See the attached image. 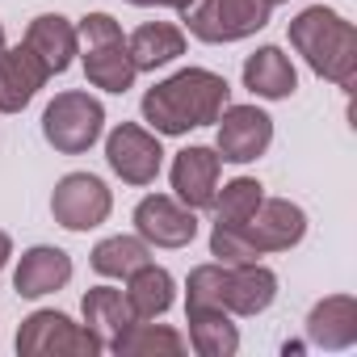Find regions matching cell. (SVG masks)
<instances>
[{
  "label": "cell",
  "mask_w": 357,
  "mask_h": 357,
  "mask_svg": "<svg viewBox=\"0 0 357 357\" xmlns=\"http://www.w3.org/2000/svg\"><path fill=\"white\" fill-rule=\"evenodd\" d=\"M22 43L43 59V68H47L51 76H63V72L72 68V59L80 55L76 26H72L63 13H43V17H34Z\"/></svg>",
  "instance_id": "2e32d148"
},
{
  "label": "cell",
  "mask_w": 357,
  "mask_h": 357,
  "mask_svg": "<svg viewBox=\"0 0 357 357\" xmlns=\"http://www.w3.org/2000/svg\"><path fill=\"white\" fill-rule=\"evenodd\" d=\"M76 38H80V63H84V76H89L93 89L118 93V97L126 89H135L139 68L130 63L122 26L109 13H84L80 26H76Z\"/></svg>",
  "instance_id": "3957f363"
},
{
  "label": "cell",
  "mask_w": 357,
  "mask_h": 357,
  "mask_svg": "<svg viewBox=\"0 0 357 357\" xmlns=\"http://www.w3.org/2000/svg\"><path fill=\"white\" fill-rule=\"evenodd\" d=\"M0 51H5V26H0Z\"/></svg>",
  "instance_id": "4dcf8cb0"
},
{
  "label": "cell",
  "mask_w": 357,
  "mask_h": 357,
  "mask_svg": "<svg viewBox=\"0 0 357 357\" xmlns=\"http://www.w3.org/2000/svg\"><path fill=\"white\" fill-rule=\"evenodd\" d=\"M261 198H265V185L257 176H236V181H227L211 202L215 223H248L252 211L261 206Z\"/></svg>",
  "instance_id": "d4e9b609"
},
{
  "label": "cell",
  "mask_w": 357,
  "mask_h": 357,
  "mask_svg": "<svg viewBox=\"0 0 357 357\" xmlns=\"http://www.w3.org/2000/svg\"><path fill=\"white\" fill-rule=\"evenodd\" d=\"M307 340L315 349H349L357 344V298L353 294H328L307 315Z\"/></svg>",
  "instance_id": "ac0fdd59"
},
{
  "label": "cell",
  "mask_w": 357,
  "mask_h": 357,
  "mask_svg": "<svg viewBox=\"0 0 357 357\" xmlns=\"http://www.w3.org/2000/svg\"><path fill=\"white\" fill-rule=\"evenodd\" d=\"M223 286H227V265L206 261V265L190 269V282H185V311L223 307ZM223 311H227V307H223Z\"/></svg>",
  "instance_id": "484cf974"
},
{
  "label": "cell",
  "mask_w": 357,
  "mask_h": 357,
  "mask_svg": "<svg viewBox=\"0 0 357 357\" xmlns=\"http://www.w3.org/2000/svg\"><path fill=\"white\" fill-rule=\"evenodd\" d=\"M172 198L190 206V211H211L215 194H219V176H223V160L215 147H185L172 155Z\"/></svg>",
  "instance_id": "7c38bea8"
},
{
  "label": "cell",
  "mask_w": 357,
  "mask_h": 357,
  "mask_svg": "<svg viewBox=\"0 0 357 357\" xmlns=\"http://www.w3.org/2000/svg\"><path fill=\"white\" fill-rule=\"evenodd\" d=\"M126 51H130V63H135L139 72L168 68L172 59L185 55V30L172 26V22H143V26L126 38Z\"/></svg>",
  "instance_id": "ffe728a7"
},
{
  "label": "cell",
  "mask_w": 357,
  "mask_h": 357,
  "mask_svg": "<svg viewBox=\"0 0 357 357\" xmlns=\"http://www.w3.org/2000/svg\"><path fill=\"white\" fill-rule=\"evenodd\" d=\"M155 5H160V9H176V13H185L194 0H155Z\"/></svg>",
  "instance_id": "f1b7e54d"
},
{
  "label": "cell",
  "mask_w": 357,
  "mask_h": 357,
  "mask_svg": "<svg viewBox=\"0 0 357 357\" xmlns=\"http://www.w3.org/2000/svg\"><path fill=\"white\" fill-rule=\"evenodd\" d=\"M269 5H286V0H269Z\"/></svg>",
  "instance_id": "1f68e13d"
},
{
  "label": "cell",
  "mask_w": 357,
  "mask_h": 357,
  "mask_svg": "<svg viewBox=\"0 0 357 357\" xmlns=\"http://www.w3.org/2000/svg\"><path fill=\"white\" fill-rule=\"evenodd\" d=\"M219 135H215V151L227 164H252L269 151L273 143V118L257 105H223V114L215 118Z\"/></svg>",
  "instance_id": "9c48e42d"
},
{
  "label": "cell",
  "mask_w": 357,
  "mask_h": 357,
  "mask_svg": "<svg viewBox=\"0 0 357 357\" xmlns=\"http://www.w3.org/2000/svg\"><path fill=\"white\" fill-rule=\"evenodd\" d=\"M109 353H118V357H151V353L181 357V353H185V336L176 332V328L151 324V319H135V324L109 344Z\"/></svg>",
  "instance_id": "603a6c76"
},
{
  "label": "cell",
  "mask_w": 357,
  "mask_h": 357,
  "mask_svg": "<svg viewBox=\"0 0 357 357\" xmlns=\"http://www.w3.org/2000/svg\"><path fill=\"white\" fill-rule=\"evenodd\" d=\"M278 298V273L265 269L261 261L227 265V286H223V307L231 315H261Z\"/></svg>",
  "instance_id": "9a60e30c"
},
{
  "label": "cell",
  "mask_w": 357,
  "mask_h": 357,
  "mask_svg": "<svg viewBox=\"0 0 357 357\" xmlns=\"http://www.w3.org/2000/svg\"><path fill=\"white\" fill-rule=\"evenodd\" d=\"M126 5H139V9H151V5H155V0H126Z\"/></svg>",
  "instance_id": "f546056e"
},
{
  "label": "cell",
  "mask_w": 357,
  "mask_h": 357,
  "mask_svg": "<svg viewBox=\"0 0 357 357\" xmlns=\"http://www.w3.org/2000/svg\"><path fill=\"white\" fill-rule=\"evenodd\" d=\"M190 319V349L198 357H231L240 349V328L231 324V311L211 307V311H185Z\"/></svg>",
  "instance_id": "7402d4cb"
},
{
  "label": "cell",
  "mask_w": 357,
  "mask_h": 357,
  "mask_svg": "<svg viewBox=\"0 0 357 357\" xmlns=\"http://www.w3.org/2000/svg\"><path fill=\"white\" fill-rule=\"evenodd\" d=\"M151 261V244L139 240V236H105L93 252H89V265L101 273V278H130L139 265Z\"/></svg>",
  "instance_id": "cb8c5ba5"
},
{
  "label": "cell",
  "mask_w": 357,
  "mask_h": 357,
  "mask_svg": "<svg viewBox=\"0 0 357 357\" xmlns=\"http://www.w3.org/2000/svg\"><path fill=\"white\" fill-rule=\"evenodd\" d=\"M9 257H13V240H9V231H0V269L9 265Z\"/></svg>",
  "instance_id": "83f0119b"
},
{
  "label": "cell",
  "mask_w": 357,
  "mask_h": 357,
  "mask_svg": "<svg viewBox=\"0 0 357 357\" xmlns=\"http://www.w3.org/2000/svg\"><path fill=\"white\" fill-rule=\"evenodd\" d=\"M240 76H244V89L261 101H286L298 89V72H294V63L282 47H257L244 59Z\"/></svg>",
  "instance_id": "e0dca14e"
},
{
  "label": "cell",
  "mask_w": 357,
  "mask_h": 357,
  "mask_svg": "<svg viewBox=\"0 0 357 357\" xmlns=\"http://www.w3.org/2000/svg\"><path fill=\"white\" fill-rule=\"evenodd\" d=\"M231 101V84L211 68H181L168 80L143 93V122L155 135H190L198 126H215L223 105Z\"/></svg>",
  "instance_id": "6da1fadb"
},
{
  "label": "cell",
  "mask_w": 357,
  "mask_h": 357,
  "mask_svg": "<svg viewBox=\"0 0 357 357\" xmlns=\"http://www.w3.org/2000/svg\"><path fill=\"white\" fill-rule=\"evenodd\" d=\"M105 164L122 176L126 185H151L164 168V147L160 135L139 126V122H118L105 135Z\"/></svg>",
  "instance_id": "ba28073f"
},
{
  "label": "cell",
  "mask_w": 357,
  "mask_h": 357,
  "mask_svg": "<svg viewBox=\"0 0 357 357\" xmlns=\"http://www.w3.org/2000/svg\"><path fill=\"white\" fill-rule=\"evenodd\" d=\"M101 135H105V105L84 89H68L43 109V139L59 155H84Z\"/></svg>",
  "instance_id": "277c9868"
},
{
  "label": "cell",
  "mask_w": 357,
  "mask_h": 357,
  "mask_svg": "<svg viewBox=\"0 0 357 357\" xmlns=\"http://www.w3.org/2000/svg\"><path fill=\"white\" fill-rule=\"evenodd\" d=\"M80 315H84V328L101 340V349H109L135 324V311L126 303V290H114V286H93L80 298Z\"/></svg>",
  "instance_id": "d6986e66"
},
{
  "label": "cell",
  "mask_w": 357,
  "mask_h": 357,
  "mask_svg": "<svg viewBox=\"0 0 357 357\" xmlns=\"http://www.w3.org/2000/svg\"><path fill=\"white\" fill-rule=\"evenodd\" d=\"M290 47L307 59V68L336 89H353L357 80V30L328 5H307L290 22Z\"/></svg>",
  "instance_id": "7a4b0ae2"
},
{
  "label": "cell",
  "mask_w": 357,
  "mask_h": 357,
  "mask_svg": "<svg viewBox=\"0 0 357 357\" xmlns=\"http://www.w3.org/2000/svg\"><path fill=\"white\" fill-rule=\"evenodd\" d=\"M172 298H176V282H172V273H168L164 265H155V261L139 265V269L126 278V303H130L135 319H160V315L172 307Z\"/></svg>",
  "instance_id": "44dd1931"
},
{
  "label": "cell",
  "mask_w": 357,
  "mask_h": 357,
  "mask_svg": "<svg viewBox=\"0 0 357 357\" xmlns=\"http://www.w3.org/2000/svg\"><path fill=\"white\" fill-rule=\"evenodd\" d=\"M47 80H51V72L26 43L5 47L0 51V114H22Z\"/></svg>",
  "instance_id": "4fadbf2b"
},
{
  "label": "cell",
  "mask_w": 357,
  "mask_h": 357,
  "mask_svg": "<svg viewBox=\"0 0 357 357\" xmlns=\"http://www.w3.org/2000/svg\"><path fill=\"white\" fill-rule=\"evenodd\" d=\"M17 353L22 357H97L105 349L84 324H72V315L63 311H30L17 328Z\"/></svg>",
  "instance_id": "8992f818"
},
{
  "label": "cell",
  "mask_w": 357,
  "mask_h": 357,
  "mask_svg": "<svg viewBox=\"0 0 357 357\" xmlns=\"http://www.w3.org/2000/svg\"><path fill=\"white\" fill-rule=\"evenodd\" d=\"M109 211H114V194H109V185L101 181V176H93V172H68V176H59V185L51 194V215L68 231H93V227H101L109 219Z\"/></svg>",
  "instance_id": "52a82bcc"
},
{
  "label": "cell",
  "mask_w": 357,
  "mask_h": 357,
  "mask_svg": "<svg viewBox=\"0 0 357 357\" xmlns=\"http://www.w3.org/2000/svg\"><path fill=\"white\" fill-rule=\"evenodd\" d=\"M72 282V257L55 244H34L22 252L17 261V273H13V290L22 298H43V294H55Z\"/></svg>",
  "instance_id": "5bb4252c"
},
{
  "label": "cell",
  "mask_w": 357,
  "mask_h": 357,
  "mask_svg": "<svg viewBox=\"0 0 357 357\" xmlns=\"http://www.w3.org/2000/svg\"><path fill=\"white\" fill-rule=\"evenodd\" d=\"M273 17L269 0H194L185 9V26L198 43H244L265 30Z\"/></svg>",
  "instance_id": "5b68a950"
},
{
  "label": "cell",
  "mask_w": 357,
  "mask_h": 357,
  "mask_svg": "<svg viewBox=\"0 0 357 357\" xmlns=\"http://www.w3.org/2000/svg\"><path fill=\"white\" fill-rule=\"evenodd\" d=\"M211 257H215L219 265L261 261V257H257V248L248 244V236H244V227H240V223H215V231H211Z\"/></svg>",
  "instance_id": "4316f807"
},
{
  "label": "cell",
  "mask_w": 357,
  "mask_h": 357,
  "mask_svg": "<svg viewBox=\"0 0 357 357\" xmlns=\"http://www.w3.org/2000/svg\"><path fill=\"white\" fill-rule=\"evenodd\" d=\"M135 236L151 248H185L198 240V211L181 206L168 194H147L135 206Z\"/></svg>",
  "instance_id": "8fae6325"
},
{
  "label": "cell",
  "mask_w": 357,
  "mask_h": 357,
  "mask_svg": "<svg viewBox=\"0 0 357 357\" xmlns=\"http://www.w3.org/2000/svg\"><path fill=\"white\" fill-rule=\"evenodd\" d=\"M248 244L257 248V257H269V252H290L303 244L307 236V211L290 198H261V206L252 211L248 223H240Z\"/></svg>",
  "instance_id": "30bf717a"
}]
</instances>
